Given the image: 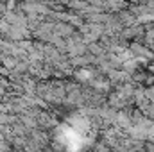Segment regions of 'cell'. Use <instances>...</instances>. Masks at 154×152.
Wrapping results in <instances>:
<instances>
[{
  "label": "cell",
  "mask_w": 154,
  "mask_h": 152,
  "mask_svg": "<svg viewBox=\"0 0 154 152\" xmlns=\"http://www.w3.org/2000/svg\"><path fill=\"white\" fill-rule=\"evenodd\" d=\"M68 5L72 7V9H75V11H84V9H88V2H84V0H70L68 2Z\"/></svg>",
  "instance_id": "cell-2"
},
{
  "label": "cell",
  "mask_w": 154,
  "mask_h": 152,
  "mask_svg": "<svg viewBox=\"0 0 154 152\" xmlns=\"http://www.w3.org/2000/svg\"><path fill=\"white\" fill-rule=\"evenodd\" d=\"M54 32L66 38V36H72L74 34V25H68L66 22H56V27H54Z\"/></svg>",
  "instance_id": "cell-1"
},
{
  "label": "cell",
  "mask_w": 154,
  "mask_h": 152,
  "mask_svg": "<svg viewBox=\"0 0 154 152\" xmlns=\"http://www.w3.org/2000/svg\"><path fill=\"white\" fill-rule=\"evenodd\" d=\"M14 5H16V0H9L5 7H7V11H13V9H14Z\"/></svg>",
  "instance_id": "cell-3"
},
{
  "label": "cell",
  "mask_w": 154,
  "mask_h": 152,
  "mask_svg": "<svg viewBox=\"0 0 154 152\" xmlns=\"http://www.w3.org/2000/svg\"><path fill=\"white\" fill-rule=\"evenodd\" d=\"M29 2H39V0H29Z\"/></svg>",
  "instance_id": "cell-4"
}]
</instances>
